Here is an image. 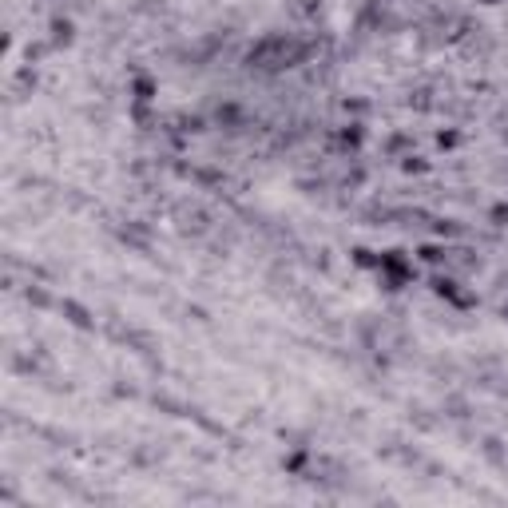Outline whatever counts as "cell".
<instances>
[{
  "instance_id": "7c38bea8",
  "label": "cell",
  "mask_w": 508,
  "mask_h": 508,
  "mask_svg": "<svg viewBox=\"0 0 508 508\" xmlns=\"http://www.w3.org/2000/svg\"><path fill=\"white\" fill-rule=\"evenodd\" d=\"M401 167H405L409 175H421V171H425V159H417V155H405V159H401Z\"/></svg>"
},
{
  "instance_id": "5b68a950",
  "label": "cell",
  "mask_w": 508,
  "mask_h": 508,
  "mask_svg": "<svg viewBox=\"0 0 508 508\" xmlns=\"http://www.w3.org/2000/svg\"><path fill=\"white\" fill-rule=\"evenodd\" d=\"M72 40H76L72 20H60V16H56V20H52V48H68Z\"/></svg>"
},
{
  "instance_id": "9c48e42d",
  "label": "cell",
  "mask_w": 508,
  "mask_h": 508,
  "mask_svg": "<svg viewBox=\"0 0 508 508\" xmlns=\"http://www.w3.org/2000/svg\"><path fill=\"white\" fill-rule=\"evenodd\" d=\"M24 302H28V306H36V310H48V306H52V298H48L40 286H28V290H24Z\"/></svg>"
},
{
  "instance_id": "7a4b0ae2",
  "label": "cell",
  "mask_w": 508,
  "mask_h": 508,
  "mask_svg": "<svg viewBox=\"0 0 508 508\" xmlns=\"http://www.w3.org/2000/svg\"><path fill=\"white\" fill-rule=\"evenodd\" d=\"M429 286H433V294H437V298L449 302L453 310H473V306H476V294H469V290H464L457 278H449V274H437Z\"/></svg>"
},
{
  "instance_id": "4fadbf2b",
  "label": "cell",
  "mask_w": 508,
  "mask_h": 508,
  "mask_svg": "<svg viewBox=\"0 0 508 508\" xmlns=\"http://www.w3.org/2000/svg\"><path fill=\"white\" fill-rule=\"evenodd\" d=\"M457 144H461V135H457V132H441V135H437V147H445V151L457 147Z\"/></svg>"
},
{
  "instance_id": "ba28073f",
  "label": "cell",
  "mask_w": 508,
  "mask_h": 508,
  "mask_svg": "<svg viewBox=\"0 0 508 508\" xmlns=\"http://www.w3.org/2000/svg\"><path fill=\"white\" fill-rule=\"evenodd\" d=\"M354 266H362V270H377V262H381V254L369 250V246H354Z\"/></svg>"
},
{
  "instance_id": "5bb4252c",
  "label": "cell",
  "mask_w": 508,
  "mask_h": 508,
  "mask_svg": "<svg viewBox=\"0 0 508 508\" xmlns=\"http://www.w3.org/2000/svg\"><path fill=\"white\" fill-rule=\"evenodd\" d=\"M481 4H500V0H481Z\"/></svg>"
},
{
  "instance_id": "3957f363",
  "label": "cell",
  "mask_w": 508,
  "mask_h": 508,
  "mask_svg": "<svg viewBox=\"0 0 508 508\" xmlns=\"http://www.w3.org/2000/svg\"><path fill=\"white\" fill-rule=\"evenodd\" d=\"M60 314H64L68 326H76V330H96V318H91L88 306H80L76 298H64L60 302Z\"/></svg>"
},
{
  "instance_id": "8992f818",
  "label": "cell",
  "mask_w": 508,
  "mask_h": 508,
  "mask_svg": "<svg viewBox=\"0 0 508 508\" xmlns=\"http://www.w3.org/2000/svg\"><path fill=\"white\" fill-rule=\"evenodd\" d=\"M417 258H421V262H429V266H445V262H449V246L425 243V246H417Z\"/></svg>"
},
{
  "instance_id": "52a82bcc",
  "label": "cell",
  "mask_w": 508,
  "mask_h": 508,
  "mask_svg": "<svg viewBox=\"0 0 508 508\" xmlns=\"http://www.w3.org/2000/svg\"><path fill=\"white\" fill-rule=\"evenodd\" d=\"M362 123H345L342 132H338V144L345 147V151H357V147H362Z\"/></svg>"
},
{
  "instance_id": "277c9868",
  "label": "cell",
  "mask_w": 508,
  "mask_h": 508,
  "mask_svg": "<svg viewBox=\"0 0 508 508\" xmlns=\"http://www.w3.org/2000/svg\"><path fill=\"white\" fill-rule=\"evenodd\" d=\"M132 100L135 103H155V96H159V84H155V76H147V72H135L132 76Z\"/></svg>"
},
{
  "instance_id": "30bf717a",
  "label": "cell",
  "mask_w": 508,
  "mask_h": 508,
  "mask_svg": "<svg viewBox=\"0 0 508 508\" xmlns=\"http://www.w3.org/2000/svg\"><path fill=\"white\" fill-rule=\"evenodd\" d=\"M306 449H298V453H290L286 461H282V469H286V473H302V469H306Z\"/></svg>"
},
{
  "instance_id": "8fae6325",
  "label": "cell",
  "mask_w": 508,
  "mask_h": 508,
  "mask_svg": "<svg viewBox=\"0 0 508 508\" xmlns=\"http://www.w3.org/2000/svg\"><path fill=\"white\" fill-rule=\"evenodd\" d=\"M488 222L493 227H508V203H497V207L488 210Z\"/></svg>"
},
{
  "instance_id": "6da1fadb",
  "label": "cell",
  "mask_w": 508,
  "mask_h": 508,
  "mask_svg": "<svg viewBox=\"0 0 508 508\" xmlns=\"http://www.w3.org/2000/svg\"><path fill=\"white\" fill-rule=\"evenodd\" d=\"M413 278V262H409L405 250H381V262H377V282L386 290H401Z\"/></svg>"
}]
</instances>
